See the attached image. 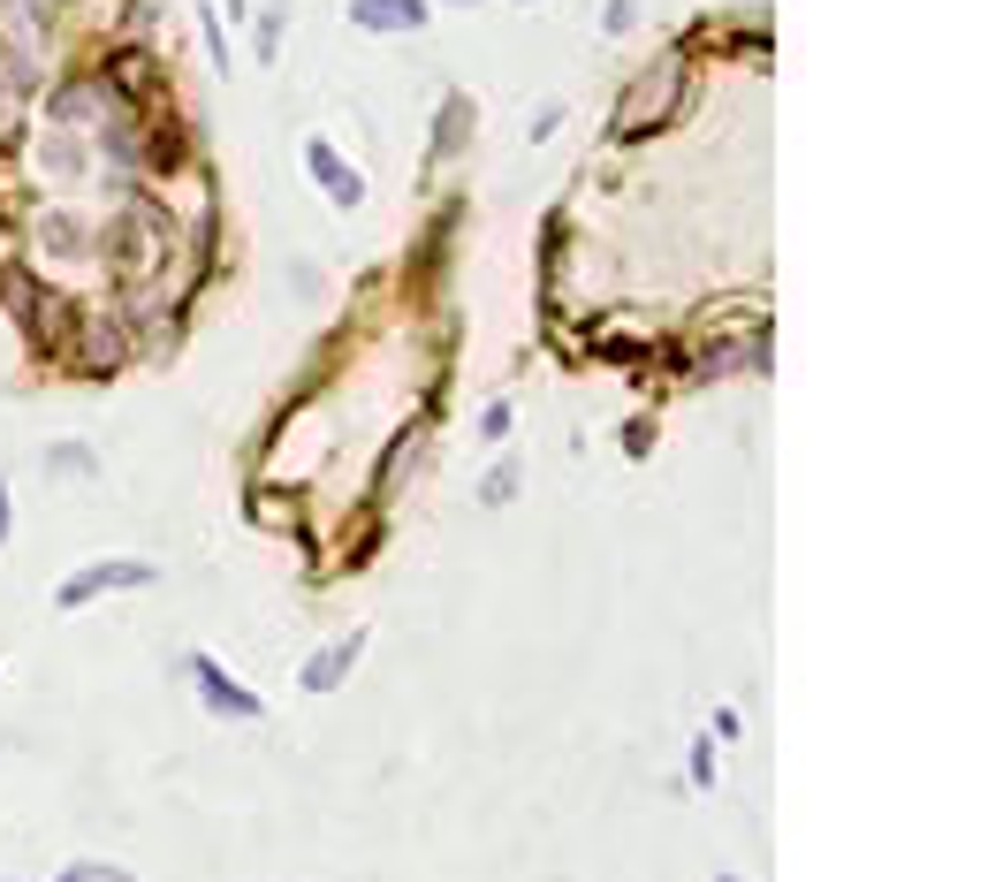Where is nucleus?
<instances>
[{
  "label": "nucleus",
  "instance_id": "obj_4",
  "mask_svg": "<svg viewBox=\"0 0 988 882\" xmlns=\"http://www.w3.org/2000/svg\"><path fill=\"white\" fill-rule=\"evenodd\" d=\"M350 662H358V639H342V647H320V655L305 662V684H312V692H334V678H342Z\"/></svg>",
  "mask_w": 988,
  "mask_h": 882
},
{
  "label": "nucleus",
  "instance_id": "obj_3",
  "mask_svg": "<svg viewBox=\"0 0 988 882\" xmlns=\"http://www.w3.org/2000/svg\"><path fill=\"white\" fill-rule=\"evenodd\" d=\"M191 670H198V684H205V700H213L221 715H259V700H252V692H236V684L221 678V662H205V655H198Z\"/></svg>",
  "mask_w": 988,
  "mask_h": 882
},
{
  "label": "nucleus",
  "instance_id": "obj_1",
  "mask_svg": "<svg viewBox=\"0 0 988 882\" xmlns=\"http://www.w3.org/2000/svg\"><path fill=\"white\" fill-rule=\"evenodd\" d=\"M350 23H365V31H418L426 0H350Z\"/></svg>",
  "mask_w": 988,
  "mask_h": 882
},
{
  "label": "nucleus",
  "instance_id": "obj_2",
  "mask_svg": "<svg viewBox=\"0 0 988 882\" xmlns=\"http://www.w3.org/2000/svg\"><path fill=\"white\" fill-rule=\"evenodd\" d=\"M152 578V563H99V571H84V578H68L62 586V602L76 609V602H92L99 586H145Z\"/></svg>",
  "mask_w": 988,
  "mask_h": 882
},
{
  "label": "nucleus",
  "instance_id": "obj_5",
  "mask_svg": "<svg viewBox=\"0 0 988 882\" xmlns=\"http://www.w3.org/2000/svg\"><path fill=\"white\" fill-rule=\"evenodd\" d=\"M62 882H130V875H123V868H92V860H84V868H76V875H62Z\"/></svg>",
  "mask_w": 988,
  "mask_h": 882
},
{
  "label": "nucleus",
  "instance_id": "obj_6",
  "mask_svg": "<svg viewBox=\"0 0 988 882\" xmlns=\"http://www.w3.org/2000/svg\"><path fill=\"white\" fill-rule=\"evenodd\" d=\"M0 541H8V487H0Z\"/></svg>",
  "mask_w": 988,
  "mask_h": 882
}]
</instances>
